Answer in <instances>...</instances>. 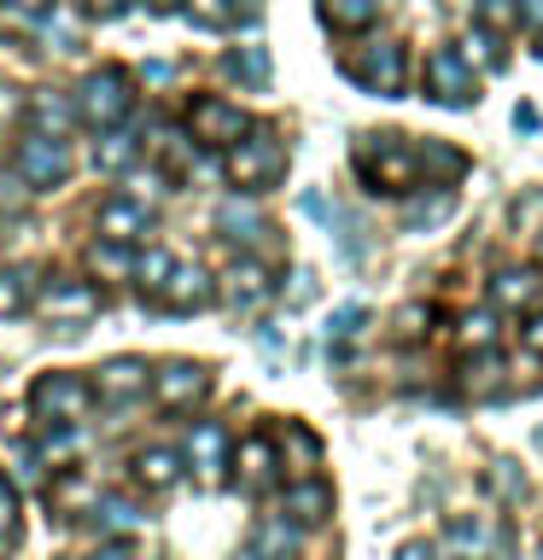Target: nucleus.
<instances>
[{
	"mask_svg": "<svg viewBox=\"0 0 543 560\" xmlns=\"http://www.w3.org/2000/svg\"><path fill=\"white\" fill-rule=\"evenodd\" d=\"M170 269H175V257L164 252V245H147V252H135V287L140 292H164V280H170Z\"/></svg>",
	"mask_w": 543,
	"mask_h": 560,
	"instance_id": "obj_28",
	"label": "nucleus"
},
{
	"mask_svg": "<svg viewBox=\"0 0 543 560\" xmlns=\"http://www.w3.org/2000/svg\"><path fill=\"white\" fill-rule=\"evenodd\" d=\"M135 158H140V135L129 129V122L100 129V140H94V170H100V175H123Z\"/></svg>",
	"mask_w": 543,
	"mask_h": 560,
	"instance_id": "obj_20",
	"label": "nucleus"
},
{
	"mask_svg": "<svg viewBox=\"0 0 543 560\" xmlns=\"http://www.w3.org/2000/svg\"><path fill=\"white\" fill-rule=\"evenodd\" d=\"M357 175L368 192H385V199H409L420 187V152L403 147V135H362L357 147Z\"/></svg>",
	"mask_w": 543,
	"mask_h": 560,
	"instance_id": "obj_1",
	"label": "nucleus"
},
{
	"mask_svg": "<svg viewBox=\"0 0 543 560\" xmlns=\"http://www.w3.org/2000/svg\"><path fill=\"white\" fill-rule=\"evenodd\" d=\"M30 205V187H24V175H7V170H0V210H24Z\"/></svg>",
	"mask_w": 543,
	"mask_h": 560,
	"instance_id": "obj_41",
	"label": "nucleus"
},
{
	"mask_svg": "<svg viewBox=\"0 0 543 560\" xmlns=\"http://www.w3.org/2000/svg\"><path fill=\"white\" fill-rule=\"evenodd\" d=\"M94 234L117 240V245H140L152 234V210L140 199H129V192H112V199H100V210H94Z\"/></svg>",
	"mask_w": 543,
	"mask_h": 560,
	"instance_id": "obj_10",
	"label": "nucleus"
},
{
	"mask_svg": "<svg viewBox=\"0 0 543 560\" xmlns=\"http://www.w3.org/2000/svg\"><path fill=\"white\" fill-rule=\"evenodd\" d=\"M88 514H94L100 525H105V532H135V525H140V514H135V502H123V497H94V508H88Z\"/></svg>",
	"mask_w": 543,
	"mask_h": 560,
	"instance_id": "obj_32",
	"label": "nucleus"
},
{
	"mask_svg": "<svg viewBox=\"0 0 543 560\" xmlns=\"http://www.w3.org/2000/svg\"><path fill=\"white\" fill-rule=\"evenodd\" d=\"M280 508H287V520L292 525H322L327 514H333V490L322 485V479H298V485H287V497H280Z\"/></svg>",
	"mask_w": 543,
	"mask_h": 560,
	"instance_id": "obj_19",
	"label": "nucleus"
},
{
	"mask_svg": "<svg viewBox=\"0 0 543 560\" xmlns=\"http://www.w3.org/2000/svg\"><path fill=\"white\" fill-rule=\"evenodd\" d=\"M210 392V368L205 362H164V368H152V397H158V409H170V415H187V409H199Z\"/></svg>",
	"mask_w": 543,
	"mask_h": 560,
	"instance_id": "obj_9",
	"label": "nucleus"
},
{
	"mask_svg": "<svg viewBox=\"0 0 543 560\" xmlns=\"http://www.w3.org/2000/svg\"><path fill=\"white\" fill-rule=\"evenodd\" d=\"M345 70L380 100H397L409 88V52H403V42H368L345 59Z\"/></svg>",
	"mask_w": 543,
	"mask_h": 560,
	"instance_id": "obj_6",
	"label": "nucleus"
},
{
	"mask_svg": "<svg viewBox=\"0 0 543 560\" xmlns=\"http://www.w3.org/2000/svg\"><path fill=\"white\" fill-rule=\"evenodd\" d=\"M135 479L147 485V490H170L175 479H182V455L164 450V444L140 450V455H135Z\"/></svg>",
	"mask_w": 543,
	"mask_h": 560,
	"instance_id": "obj_24",
	"label": "nucleus"
},
{
	"mask_svg": "<svg viewBox=\"0 0 543 560\" xmlns=\"http://www.w3.org/2000/svg\"><path fill=\"white\" fill-rule=\"evenodd\" d=\"M234 472H240V490H252V497H257V490H269L275 485V444H269V438H263V432L245 438V444L234 450Z\"/></svg>",
	"mask_w": 543,
	"mask_h": 560,
	"instance_id": "obj_18",
	"label": "nucleus"
},
{
	"mask_svg": "<svg viewBox=\"0 0 543 560\" xmlns=\"http://www.w3.org/2000/svg\"><path fill=\"white\" fill-rule=\"evenodd\" d=\"M77 117L88 129H117L135 117V77L123 65H100L77 82Z\"/></svg>",
	"mask_w": 543,
	"mask_h": 560,
	"instance_id": "obj_3",
	"label": "nucleus"
},
{
	"mask_svg": "<svg viewBox=\"0 0 543 560\" xmlns=\"http://www.w3.org/2000/svg\"><path fill=\"white\" fill-rule=\"evenodd\" d=\"M18 537V490L7 485V472H0V549Z\"/></svg>",
	"mask_w": 543,
	"mask_h": 560,
	"instance_id": "obj_40",
	"label": "nucleus"
},
{
	"mask_svg": "<svg viewBox=\"0 0 543 560\" xmlns=\"http://www.w3.org/2000/svg\"><path fill=\"white\" fill-rule=\"evenodd\" d=\"M30 298H35V275L30 269H7V275H0V315L30 310Z\"/></svg>",
	"mask_w": 543,
	"mask_h": 560,
	"instance_id": "obj_33",
	"label": "nucleus"
},
{
	"mask_svg": "<svg viewBox=\"0 0 543 560\" xmlns=\"http://www.w3.org/2000/svg\"><path fill=\"white\" fill-rule=\"evenodd\" d=\"M415 152H420V175H438L444 187L467 170V158L455 152V147H438V140H427V147H415Z\"/></svg>",
	"mask_w": 543,
	"mask_h": 560,
	"instance_id": "obj_31",
	"label": "nucleus"
},
{
	"mask_svg": "<svg viewBox=\"0 0 543 560\" xmlns=\"http://www.w3.org/2000/svg\"><path fill=\"white\" fill-rule=\"evenodd\" d=\"M147 385H152V368L140 362V357H112V362H100V380H94V397L100 402H135V397H147Z\"/></svg>",
	"mask_w": 543,
	"mask_h": 560,
	"instance_id": "obj_15",
	"label": "nucleus"
},
{
	"mask_svg": "<svg viewBox=\"0 0 543 560\" xmlns=\"http://www.w3.org/2000/svg\"><path fill=\"white\" fill-rule=\"evenodd\" d=\"M520 345L532 350V357H543V315H532V322L520 327Z\"/></svg>",
	"mask_w": 543,
	"mask_h": 560,
	"instance_id": "obj_45",
	"label": "nucleus"
},
{
	"mask_svg": "<svg viewBox=\"0 0 543 560\" xmlns=\"http://www.w3.org/2000/svg\"><path fill=\"white\" fill-rule=\"evenodd\" d=\"M12 7H18V12H30V18H35V12H47V0H12Z\"/></svg>",
	"mask_w": 543,
	"mask_h": 560,
	"instance_id": "obj_52",
	"label": "nucleus"
},
{
	"mask_svg": "<svg viewBox=\"0 0 543 560\" xmlns=\"http://www.w3.org/2000/svg\"><path fill=\"white\" fill-rule=\"evenodd\" d=\"M129 7H135V0H82V12L100 18V24H112V18H123Z\"/></svg>",
	"mask_w": 543,
	"mask_h": 560,
	"instance_id": "obj_44",
	"label": "nucleus"
},
{
	"mask_svg": "<svg viewBox=\"0 0 543 560\" xmlns=\"http://www.w3.org/2000/svg\"><path fill=\"white\" fill-rule=\"evenodd\" d=\"M280 450H287V467L304 479V472H315V462H322V444H315V432H304L298 420H287L280 427Z\"/></svg>",
	"mask_w": 543,
	"mask_h": 560,
	"instance_id": "obj_26",
	"label": "nucleus"
},
{
	"mask_svg": "<svg viewBox=\"0 0 543 560\" xmlns=\"http://www.w3.org/2000/svg\"><path fill=\"white\" fill-rule=\"evenodd\" d=\"M427 332H432V304L397 310V339H427Z\"/></svg>",
	"mask_w": 543,
	"mask_h": 560,
	"instance_id": "obj_39",
	"label": "nucleus"
},
{
	"mask_svg": "<svg viewBox=\"0 0 543 560\" xmlns=\"http://www.w3.org/2000/svg\"><path fill=\"white\" fill-rule=\"evenodd\" d=\"M538 560H543V549H538Z\"/></svg>",
	"mask_w": 543,
	"mask_h": 560,
	"instance_id": "obj_59",
	"label": "nucleus"
},
{
	"mask_svg": "<svg viewBox=\"0 0 543 560\" xmlns=\"http://www.w3.org/2000/svg\"><path fill=\"white\" fill-rule=\"evenodd\" d=\"M182 7H187V18H193V24H205V30H228V24H234V7H228V0H182Z\"/></svg>",
	"mask_w": 543,
	"mask_h": 560,
	"instance_id": "obj_35",
	"label": "nucleus"
},
{
	"mask_svg": "<svg viewBox=\"0 0 543 560\" xmlns=\"http://www.w3.org/2000/svg\"><path fill=\"white\" fill-rule=\"evenodd\" d=\"M520 24H532V30H543V0H520Z\"/></svg>",
	"mask_w": 543,
	"mask_h": 560,
	"instance_id": "obj_49",
	"label": "nucleus"
},
{
	"mask_svg": "<svg viewBox=\"0 0 543 560\" xmlns=\"http://www.w3.org/2000/svg\"><path fill=\"white\" fill-rule=\"evenodd\" d=\"M362 322H368V310H362V304H339V310H333V322H327V339H333V345H345L350 332H362Z\"/></svg>",
	"mask_w": 543,
	"mask_h": 560,
	"instance_id": "obj_36",
	"label": "nucleus"
},
{
	"mask_svg": "<svg viewBox=\"0 0 543 560\" xmlns=\"http://www.w3.org/2000/svg\"><path fill=\"white\" fill-rule=\"evenodd\" d=\"M538 59H543V35H538Z\"/></svg>",
	"mask_w": 543,
	"mask_h": 560,
	"instance_id": "obj_57",
	"label": "nucleus"
},
{
	"mask_svg": "<svg viewBox=\"0 0 543 560\" xmlns=\"http://www.w3.org/2000/svg\"><path fill=\"white\" fill-rule=\"evenodd\" d=\"M24 117L35 122L42 135H70L77 129V94H59V88H42V94H30L24 100Z\"/></svg>",
	"mask_w": 543,
	"mask_h": 560,
	"instance_id": "obj_17",
	"label": "nucleus"
},
{
	"mask_svg": "<svg viewBox=\"0 0 543 560\" xmlns=\"http://www.w3.org/2000/svg\"><path fill=\"white\" fill-rule=\"evenodd\" d=\"M245 129H252V117H245L234 100H222V94H199V100L187 105V135L199 140V147L228 152Z\"/></svg>",
	"mask_w": 543,
	"mask_h": 560,
	"instance_id": "obj_8",
	"label": "nucleus"
},
{
	"mask_svg": "<svg viewBox=\"0 0 543 560\" xmlns=\"http://www.w3.org/2000/svg\"><path fill=\"white\" fill-rule=\"evenodd\" d=\"M228 7H234V12H257L263 0H228Z\"/></svg>",
	"mask_w": 543,
	"mask_h": 560,
	"instance_id": "obj_54",
	"label": "nucleus"
},
{
	"mask_svg": "<svg viewBox=\"0 0 543 560\" xmlns=\"http://www.w3.org/2000/svg\"><path fill=\"white\" fill-rule=\"evenodd\" d=\"M18 88H0V122H12V117H24V100H12Z\"/></svg>",
	"mask_w": 543,
	"mask_h": 560,
	"instance_id": "obj_47",
	"label": "nucleus"
},
{
	"mask_svg": "<svg viewBox=\"0 0 543 560\" xmlns=\"http://www.w3.org/2000/svg\"><path fill=\"white\" fill-rule=\"evenodd\" d=\"M455 345L467 350H497V310H473V315H462V327H455Z\"/></svg>",
	"mask_w": 543,
	"mask_h": 560,
	"instance_id": "obj_30",
	"label": "nucleus"
},
{
	"mask_svg": "<svg viewBox=\"0 0 543 560\" xmlns=\"http://www.w3.org/2000/svg\"><path fill=\"white\" fill-rule=\"evenodd\" d=\"M538 262H543V234H538Z\"/></svg>",
	"mask_w": 543,
	"mask_h": 560,
	"instance_id": "obj_56",
	"label": "nucleus"
},
{
	"mask_svg": "<svg viewBox=\"0 0 543 560\" xmlns=\"http://www.w3.org/2000/svg\"><path fill=\"white\" fill-rule=\"evenodd\" d=\"M538 444H543V432H538Z\"/></svg>",
	"mask_w": 543,
	"mask_h": 560,
	"instance_id": "obj_58",
	"label": "nucleus"
},
{
	"mask_svg": "<svg viewBox=\"0 0 543 560\" xmlns=\"http://www.w3.org/2000/svg\"><path fill=\"white\" fill-rule=\"evenodd\" d=\"M427 94L438 105H473V70L455 47H438L427 59Z\"/></svg>",
	"mask_w": 543,
	"mask_h": 560,
	"instance_id": "obj_13",
	"label": "nucleus"
},
{
	"mask_svg": "<svg viewBox=\"0 0 543 560\" xmlns=\"http://www.w3.org/2000/svg\"><path fill=\"white\" fill-rule=\"evenodd\" d=\"M12 170L24 175V187L30 192H53V187H65L70 182V147H65V135H42V129H30V135H18V147H12Z\"/></svg>",
	"mask_w": 543,
	"mask_h": 560,
	"instance_id": "obj_5",
	"label": "nucleus"
},
{
	"mask_svg": "<svg viewBox=\"0 0 543 560\" xmlns=\"http://www.w3.org/2000/svg\"><path fill=\"white\" fill-rule=\"evenodd\" d=\"M12 462H18V479H35V455H30L24 444H18V450H12Z\"/></svg>",
	"mask_w": 543,
	"mask_h": 560,
	"instance_id": "obj_50",
	"label": "nucleus"
},
{
	"mask_svg": "<svg viewBox=\"0 0 543 560\" xmlns=\"http://www.w3.org/2000/svg\"><path fill=\"white\" fill-rule=\"evenodd\" d=\"M222 170L240 192H269L280 175H287V140L275 129H263V122H252V129L222 152Z\"/></svg>",
	"mask_w": 543,
	"mask_h": 560,
	"instance_id": "obj_2",
	"label": "nucleus"
},
{
	"mask_svg": "<svg viewBox=\"0 0 543 560\" xmlns=\"http://www.w3.org/2000/svg\"><path fill=\"white\" fill-rule=\"evenodd\" d=\"M538 292H543L538 269H502L497 280H490V304H497V310H532Z\"/></svg>",
	"mask_w": 543,
	"mask_h": 560,
	"instance_id": "obj_22",
	"label": "nucleus"
},
{
	"mask_svg": "<svg viewBox=\"0 0 543 560\" xmlns=\"http://www.w3.org/2000/svg\"><path fill=\"white\" fill-rule=\"evenodd\" d=\"M450 560H490L502 549V525H490L485 514H455L444 525V542H438Z\"/></svg>",
	"mask_w": 543,
	"mask_h": 560,
	"instance_id": "obj_12",
	"label": "nucleus"
},
{
	"mask_svg": "<svg viewBox=\"0 0 543 560\" xmlns=\"http://www.w3.org/2000/svg\"><path fill=\"white\" fill-rule=\"evenodd\" d=\"M485 485L497 490V497H520V467L515 462H497V467L485 472Z\"/></svg>",
	"mask_w": 543,
	"mask_h": 560,
	"instance_id": "obj_42",
	"label": "nucleus"
},
{
	"mask_svg": "<svg viewBox=\"0 0 543 560\" xmlns=\"http://www.w3.org/2000/svg\"><path fill=\"white\" fill-rule=\"evenodd\" d=\"M30 304L42 310L53 327L82 332V327H88V322H94V315L105 310V292L94 287V280H82V275H53V280H42V287H35Z\"/></svg>",
	"mask_w": 543,
	"mask_h": 560,
	"instance_id": "obj_4",
	"label": "nucleus"
},
{
	"mask_svg": "<svg viewBox=\"0 0 543 560\" xmlns=\"http://www.w3.org/2000/svg\"><path fill=\"white\" fill-rule=\"evenodd\" d=\"M480 24L485 30H515L520 24V0H480Z\"/></svg>",
	"mask_w": 543,
	"mask_h": 560,
	"instance_id": "obj_37",
	"label": "nucleus"
},
{
	"mask_svg": "<svg viewBox=\"0 0 543 560\" xmlns=\"http://www.w3.org/2000/svg\"><path fill=\"white\" fill-rule=\"evenodd\" d=\"M455 52L467 59V70H473V65H480V70H485V65H502V52H497V42H490V30H485V24H480V30H467L462 42H455Z\"/></svg>",
	"mask_w": 543,
	"mask_h": 560,
	"instance_id": "obj_34",
	"label": "nucleus"
},
{
	"mask_svg": "<svg viewBox=\"0 0 543 560\" xmlns=\"http://www.w3.org/2000/svg\"><path fill=\"white\" fill-rule=\"evenodd\" d=\"M380 7H385V0H315L322 24H327V30H345V35L374 30V24H380Z\"/></svg>",
	"mask_w": 543,
	"mask_h": 560,
	"instance_id": "obj_21",
	"label": "nucleus"
},
{
	"mask_svg": "<svg viewBox=\"0 0 543 560\" xmlns=\"http://www.w3.org/2000/svg\"><path fill=\"white\" fill-rule=\"evenodd\" d=\"M158 304H164L170 315H193V310H210L217 304V275L199 269V262H175L164 292H158Z\"/></svg>",
	"mask_w": 543,
	"mask_h": 560,
	"instance_id": "obj_11",
	"label": "nucleus"
},
{
	"mask_svg": "<svg viewBox=\"0 0 543 560\" xmlns=\"http://www.w3.org/2000/svg\"><path fill=\"white\" fill-rule=\"evenodd\" d=\"M269 292H275V280H269V269H263L257 257H234V262H228V275L217 280V298H228L234 310L269 304Z\"/></svg>",
	"mask_w": 543,
	"mask_h": 560,
	"instance_id": "obj_14",
	"label": "nucleus"
},
{
	"mask_svg": "<svg viewBox=\"0 0 543 560\" xmlns=\"http://www.w3.org/2000/svg\"><path fill=\"white\" fill-rule=\"evenodd\" d=\"M298 287H292V304H304V298H315V275H292Z\"/></svg>",
	"mask_w": 543,
	"mask_h": 560,
	"instance_id": "obj_51",
	"label": "nucleus"
},
{
	"mask_svg": "<svg viewBox=\"0 0 543 560\" xmlns=\"http://www.w3.org/2000/svg\"><path fill=\"white\" fill-rule=\"evenodd\" d=\"M222 70L234 82H245V88H263V82H269V47H228Z\"/></svg>",
	"mask_w": 543,
	"mask_h": 560,
	"instance_id": "obj_27",
	"label": "nucleus"
},
{
	"mask_svg": "<svg viewBox=\"0 0 543 560\" xmlns=\"http://www.w3.org/2000/svg\"><path fill=\"white\" fill-rule=\"evenodd\" d=\"M88 560H135V555H129V542H123V537H117V542H100V549H94V555H88Z\"/></svg>",
	"mask_w": 543,
	"mask_h": 560,
	"instance_id": "obj_46",
	"label": "nucleus"
},
{
	"mask_svg": "<svg viewBox=\"0 0 543 560\" xmlns=\"http://www.w3.org/2000/svg\"><path fill=\"white\" fill-rule=\"evenodd\" d=\"M217 228H222L234 245H257L263 234H269L263 210H257V205H240V199H222V205H217Z\"/></svg>",
	"mask_w": 543,
	"mask_h": 560,
	"instance_id": "obj_23",
	"label": "nucleus"
},
{
	"mask_svg": "<svg viewBox=\"0 0 543 560\" xmlns=\"http://www.w3.org/2000/svg\"><path fill=\"white\" fill-rule=\"evenodd\" d=\"M292 549V525L287 520H269V525H257V555H287Z\"/></svg>",
	"mask_w": 543,
	"mask_h": 560,
	"instance_id": "obj_38",
	"label": "nucleus"
},
{
	"mask_svg": "<svg viewBox=\"0 0 543 560\" xmlns=\"http://www.w3.org/2000/svg\"><path fill=\"white\" fill-rule=\"evenodd\" d=\"M397 560H438V549H432V542H403Z\"/></svg>",
	"mask_w": 543,
	"mask_h": 560,
	"instance_id": "obj_48",
	"label": "nucleus"
},
{
	"mask_svg": "<svg viewBox=\"0 0 543 560\" xmlns=\"http://www.w3.org/2000/svg\"><path fill=\"white\" fill-rule=\"evenodd\" d=\"M298 210H304V217H315V222H327V228H333V217H339V205H333L327 192H304V199H298Z\"/></svg>",
	"mask_w": 543,
	"mask_h": 560,
	"instance_id": "obj_43",
	"label": "nucleus"
},
{
	"mask_svg": "<svg viewBox=\"0 0 543 560\" xmlns=\"http://www.w3.org/2000/svg\"><path fill=\"white\" fill-rule=\"evenodd\" d=\"M88 269L105 275V280L135 275V252H129V245H117V240H94V245H88Z\"/></svg>",
	"mask_w": 543,
	"mask_h": 560,
	"instance_id": "obj_29",
	"label": "nucleus"
},
{
	"mask_svg": "<svg viewBox=\"0 0 543 560\" xmlns=\"http://www.w3.org/2000/svg\"><path fill=\"white\" fill-rule=\"evenodd\" d=\"M30 409L42 420H53V427H77L94 409V380L88 374H42L30 385Z\"/></svg>",
	"mask_w": 543,
	"mask_h": 560,
	"instance_id": "obj_7",
	"label": "nucleus"
},
{
	"mask_svg": "<svg viewBox=\"0 0 543 560\" xmlns=\"http://www.w3.org/2000/svg\"><path fill=\"white\" fill-rule=\"evenodd\" d=\"M240 560H269V555H257V549H245V555H240Z\"/></svg>",
	"mask_w": 543,
	"mask_h": 560,
	"instance_id": "obj_55",
	"label": "nucleus"
},
{
	"mask_svg": "<svg viewBox=\"0 0 543 560\" xmlns=\"http://www.w3.org/2000/svg\"><path fill=\"white\" fill-rule=\"evenodd\" d=\"M147 7H152V12H175L182 0H147Z\"/></svg>",
	"mask_w": 543,
	"mask_h": 560,
	"instance_id": "obj_53",
	"label": "nucleus"
},
{
	"mask_svg": "<svg viewBox=\"0 0 543 560\" xmlns=\"http://www.w3.org/2000/svg\"><path fill=\"white\" fill-rule=\"evenodd\" d=\"M455 210V192L450 187H438V192H409V199H403V228H409V234H420V228H432V222H444Z\"/></svg>",
	"mask_w": 543,
	"mask_h": 560,
	"instance_id": "obj_25",
	"label": "nucleus"
},
{
	"mask_svg": "<svg viewBox=\"0 0 543 560\" xmlns=\"http://www.w3.org/2000/svg\"><path fill=\"white\" fill-rule=\"evenodd\" d=\"M187 462H193V472H199V485H222V472H228V432H222V420H199V427H193Z\"/></svg>",
	"mask_w": 543,
	"mask_h": 560,
	"instance_id": "obj_16",
	"label": "nucleus"
}]
</instances>
